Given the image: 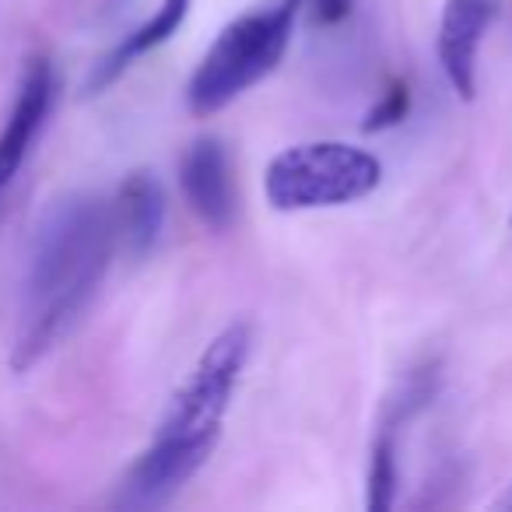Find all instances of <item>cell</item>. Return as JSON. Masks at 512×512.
<instances>
[{"mask_svg": "<svg viewBox=\"0 0 512 512\" xmlns=\"http://www.w3.org/2000/svg\"><path fill=\"white\" fill-rule=\"evenodd\" d=\"M116 242L113 204L99 193H67L46 207L25 264L11 369L39 365L88 313L109 274Z\"/></svg>", "mask_w": 512, "mask_h": 512, "instance_id": "obj_1", "label": "cell"}, {"mask_svg": "<svg viewBox=\"0 0 512 512\" xmlns=\"http://www.w3.org/2000/svg\"><path fill=\"white\" fill-rule=\"evenodd\" d=\"M249 351H253L249 320H232L211 337V344L193 362L190 376L172 393L151 446L123 474L116 505L162 509L207 467L221 442V425L246 372Z\"/></svg>", "mask_w": 512, "mask_h": 512, "instance_id": "obj_2", "label": "cell"}, {"mask_svg": "<svg viewBox=\"0 0 512 512\" xmlns=\"http://www.w3.org/2000/svg\"><path fill=\"white\" fill-rule=\"evenodd\" d=\"M302 0H264L228 22L186 81V106L193 116H214L239 95L278 71L292 46Z\"/></svg>", "mask_w": 512, "mask_h": 512, "instance_id": "obj_3", "label": "cell"}, {"mask_svg": "<svg viewBox=\"0 0 512 512\" xmlns=\"http://www.w3.org/2000/svg\"><path fill=\"white\" fill-rule=\"evenodd\" d=\"M383 183V165L372 151L348 141H306L278 151L267 162L264 193L274 211H320L365 200Z\"/></svg>", "mask_w": 512, "mask_h": 512, "instance_id": "obj_4", "label": "cell"}, {"mask_svg": "<svg viewBox=\"0 0 512 512\" xmlns=\"http://www.w3.org/2000/svg\"><path fill=\"white\" fill-rule=\"evenodd\" d=\"M53 99H57V74H53L50 57H32L18 81L4 130H0V193L22 172L32 144L39 141L46 120H50Z\"/></svg>", "mask_w": 512, "mask_h": 512, "instance_id": "obj_5", "label": "cell"}, {"mask_svg": "<svg viewBox=\"0 0 512 512\" xmlns=\"http://www.w3.org/2000/svg\"><path fill=\"white\" fill-rule=\"evenodd\" d=\"M179 186L190 211L204 221L211 232H225L235 221V190L228 151L218 137H200L186 148L179 165Z\"/></svg>", "mask_w": 512, "mask_h": 512, "instance_id": "obj_6", "label": "cell"}, {"mask_svg": "<svg viewBox=\"0 0 512 512\" xmlns=\"http://www.w3.org/2000/svg\"><path fill=\"white\" fill-rule=\"evenodd\" d=\"M495 15V0H446L439 18V64L446 81L463 102L474 99L477 92V53L481 39Z\"/></svg>", "mask_w": 512, "mask_h": 512, "instance_id": "obj_7", "label": "cell"}, {"mask_svg": "<svg viewBox=\"0 0 512 512\" xmlns=\"http://www.w3.org/2000/svg\"><path fill=\"white\" fill-rule=\"evenodd\" d=\"M113 221H116V242L120 253L130 260H144L155 249L158 235L165 225V190L155 179V172H130L120 186H116Z\"/></svg>", "mask_w": 512, "mask_h": 512, "instance_id": "obj_8", "label": "cell"}, {"mask_svg": "<svg viewBox=\"0 0 512 512\" xmlns=\"http://www.w3.org/2000/svg\"><path fill=\"white\" fill-rule=\"evenodd\" d=\"M190 4L193 0H162L148 22H141L134 32H127V36H123L120 43H116L113 50L95 64L92 78H88V85H85L88 95L106 92V88L113 85V81H120L123 74L137 64V60L148 57L151 50H158V46L169 43V39L183 29L186 15H190Z\"/></svg>", "mask_w": 512, "mask_h": 512, "instance_id": "obj_9", "label": "cell"}, {"mask_svg": "<svg viewBox=\"0 0 512 512\" xmlns=\"http://www.w3.org/2000/svg\"><path fill=\"white\" fill-rule=\"evenodd\" d=\"M400 428H390L379 421V432L369 449V470H365V509L369 512H390L397 502L400 484Z\"/></svg>", "mask_w": 512, "mask_h": 512, "instance_id": "obj_10", "label": "cell"}, {"mask_svg": "<svg viewBox=\"0 0 512 512\" xmlns=\"http://www.w3.org/2000/svg\"><path fill=\"white\" fill-rule=\"evenodd\" d=\"M407 109H411V92H407L404 81H393V85L383 92V99H379L376 106L369 109V116H365L362 130H365V134H372V130L397 127V123L407 116Z\"/></svg>", "mask_w": 512, "mask_h": 512, "instance_id": "obj_11", "label": "cell"}, {"mask_svg": "<svg viewBox=\"0 0 512 512\" xmlns=\"http://www.w3.org/2000/svg\"><path fill=\"white\" fill-rule=\"evenodd\" d=\"M355 0H302V11H309L313 25H341L351 15Z\"/></svg>", "mask_w": 512, "mask_h": 512, "instance_id": "obj_12", "label": "cell"}, {"mask_svg": "<svg viewBox=\"0 0 512 512\" xmlns=\"http://www.w3.org/2000/svg\"><path fill=\"white\" fill-rule=\"evenodd\" d=\"M495 509H512V481H509V488H505V495L495 498Z\"/></svg>", "mask_w": 512, "mask_h": 512, "instance_id": "obj_13", "label": "cell"}, {"mask_svg": "<svg viewBox=\"0 0 512 512\" xmlns=\"http://www.w3.org/2000/svg\"><path fill=\"white\" fill-rule=\"evenodd\" d=\"M509 225H512V214H509Z\"/></svg>", "mask_w": 512, "mask_h": 512, "instance_id": "obj_14", "label": "cell"}]
</instances>
